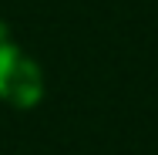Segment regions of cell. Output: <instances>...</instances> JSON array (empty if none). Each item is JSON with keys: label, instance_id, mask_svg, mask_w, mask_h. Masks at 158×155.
Returning a JSON list of instances; mask_svg holds the SVG:
<instances>
[{"label": "cell", "instance_id": "obj_2", "mask_svg": "<svg viewBox=\"0 0 158 155\" xmlns=\"http://www.w3.org/2000/svg\"><path fill=\"white\" fill-rule=\"evenodd\" d=\"M20 61V54H17V47H10V44H0V78L14 67V64Z\"/></svg>", "mask_w": 158, "mask_h": 155}, {"label": "cell", "instance_id": "obj_1", "mask_svg": "<svg viewBox=\"0 0 158 155\" xmlns=\"http://www.w3.org/2000/svg\"><path fill=\"white\" fill-rule=\"evenodd\" d=\"M0 94H3L10 105H20V108L34 105V101L40 98V71H37L31 61L20 58V61L0 78Z\"/></svg>", "mask_w": 158, "mask_h": 155}]
</instances>
